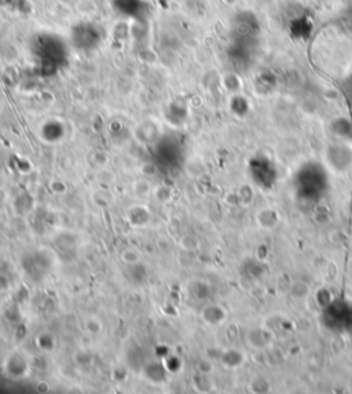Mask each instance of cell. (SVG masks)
Wrapping results in <instances>:
<instances>
[{
  "label": "cell",
  "mask_w": 352,
  "mask_h": 394,
  "mask_svg": "<svg viewBox=\"0 0 352 394\" xmlns=\"http://www.w3.org/2000/svg\"><path fill=\"white\" fill-rule=\"evenodd\" d=\"M121 259L126 265H136L139 262V254L136 251H134V250H126L121 254Z\"/></svg>",
  "instance_id": "obj_1"
}]
</instances>
